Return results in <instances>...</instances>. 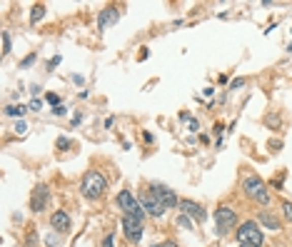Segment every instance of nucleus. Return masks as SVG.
Returning a JSON list of instances; mask_svg holds the SVG:
<instances>
[{
  "mask_svg": "<svg viewBox=\"0 0 292 247\" xmlns=\"http://www.w3.org/2000/svg\"><path fill=\"white\" fill-rule=\"evenodd\" d=\"M45 102H50L53 108H58V105H62L60 95H55V93H45Z\"/></svg>",
  "mask_w": 292,
  "mask_h": 247,
  "instance_id": "aec40b11",
  "label": "nucleus"
},
{
  "mask_svg": "<svg viewBox=\"0 0 292 247\" xmlns=\"http://www.w3.org/2000/svg\"><path fill=\"white\" fill-rule=\"evenodd\" d=\"M152 247H177V242H173V240H165V242H157V245Z\"/></svg>",
  "mask_w": 292,
  "mask_h": 247,
  "instance_id": "473e14b6",
  "label": "nucleus"
},
{
  "mask_svg": "<svg viewBox=\"0 0 292 247\" xmlns=\"http://www.w3.org/2000/svg\"><path fill=\"white\" fill-rule=\"evenodd\" d=\"M60 242V237H58V232H55V230H53V232H50V235H48V237H45V245L48 247H55Z\"/></svg>",
  "mask_w": 292,
  "mask_h": 247,
  "instance_id": "b1692460",
  "label": "nucleus"
},
{
  "mask_svg": "<svg viewBox=\"0 0 292 247\" xmlns=\"http://www.w3.org/2000/svg\"><path fill=\"white\" fill-rule=\"evenodd\" d=\"M28 110H30V108H25V105H20V102H18V105H5V110H3V113H5L8 118H18V120H23V115H25Z\"/></svg>",
  "mask_w": 292,
  "mask_h": 247,
  "instance_id": "4468645a",
  "label": "nucleus"
},
{
  "mask_svg": "<svg viewBox=\"0 0 292 247\" xmlns=\"http://www.w3.org/2000/svg\"><path fill=\"white\" fill-rule=\"evenodd\" d=\"M240 88H245V78H235L230 83V90H240Z\"/></svg>",
  "mask_w": 292,
  "mask_h": 247,
  "instance_id": "bb28decb",
  "label": "nucleus"
},
{
  "mask_svg": "<svg viewBox=\"0 0 292 247\" xmlns=\"http://www.w3.org/2000/svg\"><path fill=\"white\" fill-rule=\"evenodd\" d=\"M282 215H285V220L292 225V202L290 200H282Z\"/></svg>",
  "mask_w": 292,
  "mask_h": 247,
  "instance_id": "6ab92c4d",
  "label": "nucleus"
},
{
  "mask_svg": "<svg viewBox=\"0 0 292 247\" xmlns=\"http://www.w3.org/2000/svg\"><path fill=\"white\" fill-rule=\"evenodd\" d=\"M35 242H38V235L30 230V235H28V247H35Z\"/></svg>",
  "mask_w": 292,
  "mask_h": 247,
  "instance_id": "2f4dec72",
  "label": "nucleus"
},
{
  "mask_svg": "<svg viewBox=\"0 0 292 247\" xmlns=\"http://www.w3.org/2000/svg\"><path fill=\"white\" fill-rule=\"evenodd\" d=\"M105 190H108V180H105V175H103L100 170H88V172L83 175L80 192H83L85 200H90V202L100 200V197L105 195Z\"/></svg>",
  "mask_w": 292,
  "mask_h": 247,
  "instance_id": "f257e3e1",
  "label": "nucleus"
},
{
  "mask_svg": "<svg viewBox=\"0 0 292 247\" xmlns=\"http://www.w3.org/2000/svg\"><path fill=\"white\" fill-rule=\"evenodd\" d=\"M187 125H190V132H198V130H200V120H198V118H190Z\"/></svg>",
  "mask_w": 292,
  "mask_h": 247,
  "instance_id": "c85d7f7f",
  "label": "nucleus"
},
{
  "mask_svg": "<svg viewBox=\"0 0 292 247\" xmlns=\"http://www.w3.org/2000/svg\"><path fill=\"white\" fill-rule=\"evenodd\" d=\"M182 215H187L190 220H195L198 225H203L205 220H207V210H205L200 202H195V200H187V197H182L180 200V207H177Z\"/></svg>",
  "mask_w": 292,
  "mask_h": 247,
  "instance_id": "1a4fd4ad",
  "label": "nucleus"
},
{
  "mask_svg": "<svg viewBox=\"0 0 292 247\" xmlns=\"http://www.w3.org/2000/svg\"><path fill=\"white\" fill-rule=\"evenodd\" d=\"M117 20H120V10H117L115 5H108V8H103V10H100V15H98V30L105 32L108 28L117 25Z\"/></svg>",
  "mask_w": 292,
  "mask_h": 247,
  "instance_id": "9d476101",
  "label": "nucleus"
},
{
  "mask_svg": "<svg viewBox=\"0 0 292 247\" xmlns=\"http://www.w3.org/2000/svg\"><path fill=\"white\" fill-rule=\"evenodd\" d=\"M25 132H28V123H25V120H18V123H15V135H25Z\"/></svg>",
  "mask_w": 292,
  "mask_h": 247,
  "instance_id": "393cba45",
  "label": "nucleus"
},
{
  "mask_svg": "<svg viewBox=\"0 0 292 247\" xmlns=\"http://www.w3.org/2000/svg\"><path fill=\"white\" fill-rule=\"evenodd\" d=\"M35 60H38V53H30V55H25V58L20 60V67L25 70V67H30V65H33Z\"/></svg>",
  "mask_w": 292,
  "mask_h": 247,
  "instance_id": "4be33fe9",
  "label": "nucleus"
},
{
  "mask_svg": "<svg viewBox=\"0 0 292 247\" xmlns=\"http://www.w3.org/2000/svg\"><path fill=\"white\" fill-rule=\"evenodd\" d=\"M60 62H62V55H53V58L48 60V65H45V67H48V73H53V70L58 67Z\"/></svg>",
  "mask_w": 292,
  "mask_h": 247,
  "instance_id": "412c9836",
  "label": "nucleus"
},
{
  "mask_svg": "<svg viewBox=\"0 0 292 247\" xmlns=\"http://www.w3.org/2000/svg\"><path fill=\"white\" fill-rule=\"evenodd\" d=\"M117 207L122 210V215H127V217H135V220H140V222H145V217L147 213L143 210V205H140V200L130 192V190H120L117 192Z\"/></svg>",
  "mask_w": 292,
  "mask_h": 247,
  "instance_id": "20e7f679",
  "label": "nucleus"
},
{
  "mask_svg": "<svg viewBox=\"0 0 292 247\" xmlns=\"http://www.w3.org/2000/svg\"><path fill=\"white\" fill-rule=\"evenodd\" d=\"M175 225L177 227H182V230H192V220H190L187 215H182V213L175 217Z\"/></svg>",
  "mask_w": 292,
  "mask_h": 247,
  "instance_id": "f3484780",
  "label": "nucleus"
},
{
  "mask_svg": "<svg viewBox=\"0 0 292 247\" xmlns=\"http://www.w3.org/2000/svg\"><path fill=\"white\" fill-rule=\"evenodd\" d=\"M212 130H215V137H217V148H220V135H222V130H225V127H222L220 123H215V127H212Z\"/></svg>",
  "mask_w": 292,
  "mask_h": 247,
  "instance_id": "c756f323",
  "label": "nucleus"
},
{
  "mask_svg": "<svg viewBox=\"0 0 292 247\" xmlns=\"http://www.w3.org/2000/svg\"><path fill=\"white\" fill-rule=\"evenodd\" d=\"M147 190L155 195V200L165 207V210H173V207H180V197H177L175 190H170L168 185H163V183H150Z\"/></svg>",
  "mask_w": 292,
  "mask_h": 247,
  "instance_id": "423d86ee",
  "label": "nucleus"
},
{
  "mask_svg": "<svg viewBox=\"0 0 292 247\" xmlns=\"http://www.w3.org/2000/svg\"><path fill=\"white\" fill-rule=\"evenodd\" d=\"M113 123H115V118L110 115V118H105V127H113Z\"/></svg>",
  "mask_w": 292,
  "mask_h": 247,
  "instance_id": "e433bc0d",
  "label": "nucleus"
},
{
  "mask_svg": "<svg viewBox=\"0 0 292 247\" xmlns=\"http://www.w3.org/2000/svg\"><path fill=\"white\" fill-rule=\"evenodd\" d=\"M70 148H73V140H70V137L60 135L58 140H55V150H70Z\"/></svg>",
  "mask_w": 292,
  "mask_h": 247,
  "instance_id": "a211bd4d",
  "label": "nucleus"
},
{
  "mask_svg": "<svg viewBox=\"0 0 292 247\" xmlns=\"http://www.w3.org/2000/svg\"><path fill=\"white\" fill-rule=\"evenodd\" d=\"M43 18H45V5L43 3L33 5V10H30V25H38Z\"/></svg>",
  "mask_w": 292,
  "mask_h": 247,
  "instance_id": "2eb2a0df",
  "label": "nucleus"
},
{
  "mask_svg": "<svg viewBox=\"0 0 292 247\" xmlns=\"http://www.w3.org/2000/svg\"><path fill=\"white\" fill-rule=\"evenodd\" d=\"M48 202H50V187L45 183H38L30 192V210L38 215V213H43L48 207Z\"/></svg>",
  "mask_w": 292,
  "mask_h": 247,
  "instance_id": "6e6552de",
  "label": "nucleus"
},
{
  "mask_svg": "<svg viewBox=\"0 0 292 247\" xmlns=\"http://www.w3.org/2000/svg\"><path fill=\"white\" fill-rule=\"evenodd\" d=\"M120 227H122V235H125V240H127L130 245H140V240H143V235H145V227H143V222H140V220L122 215Z\"/></svg>",
  "mask_w": 292,
  "mask_h": 247,
  "instance_id": "0eeeda50",
  "label": "nucleus"
},
{
  "mask_svg": "<svg viewBox=\"0 0 292 247\" xmlns=\"http://www.w3.org/2000/svg\"><path fill=\"white\" fill-rule=\"evenodd\" d=\"M70 80H73V83H78V85H83V83H85V78H83V75H70Z\"/></svg>",
  "mask_w": 292,
  "mask_h": 247,
  "instance_id": "72a5a7b5",
  "label": "nucleus"
},
{
  "mask_svg": "<svg viewBox=\"0 0 292 247\" xmlns=\"http://www.w3.org/2000/svg\"><path fill=\"white\" fill-rule=\"evenodd\" d=\"M53 115H55V118H62V115H68V108H65V105H58V108H53Z\"/></svg>",
  "mask_w": 292,
  "mask_h": 247,
  "instance_id": "cd10ccee",
  "label": "nucleus"
},
{
  "mask_svg": "<svg viewBox=\"0 0 292 247\" xmlns=\"http://www.w3.org/2000/svg\"><path fill=\"white\" fill-rule=\"evenodd\" d=\"M263 242H265V232H263V227H260V222L245 220V222L237 227V245L263 247Z\"/></svg>",
  "mask_w": 292,
  "mask_h": 247,
  "instance_id": "7ed1b4c3",
  "label": "nucleus"
},
{
  "mask_svg": "<svg viewBox=\"0 0 292 247\" xmlns=\"http://www.w3.org/2000/svg\"><path fill=\"white\" fill-rule=\"evenodd\" d=\"M235 227H237V213L230 205H220L215 210V235L217 237H228Z\"/></svg>",
  "mask_w": 292,
  "mask_h": 247,
  "instance_id": "39448f33",
  "label": "nucleus"
},
{
  "mask_svg": "<svg viewBox=\"0 0 292 247\" xmlns=\"http://www.w3.org/2000/svg\"><path fill=\"white\" fill-rule=\"evenodd\" d=\"M140 205H143V210H145L150 217H163L165 215V207L155 200V195H152L150 190H145V192L140 195Z\"/></svg>",
  "mask_w": 292,
  "mask_h": 247,
  "instance_id": "9b49d317",
  "label": "nucleus"
},
{
  "mask_svg": "<svg viewBox=\"0 0 292 247\" xmlns=\"http://www.w3.org/2000/svg\"><path fill=\"white\" fill-rule=\"evenodd\" d=\"M257 222H260V227L270 230V232H280V230H282L280 217L275 215V213H270V210H263V213L257 215Z\"/></svg>",
  "mask_w": 292,
  "mask_h": 247,
  "instance_id": "ddd939ff",
  "label": "nucleus"
},
{
  "mask_svg": "<svg viewBox=\"0 0 292 247\" xmlns=\"http://www.w3.org/2000/svg\"><path fill=\"white\" fill-rule=\"evenodd\" d=\"M43 105H45V102H43V100H40V97H33V100H30V110H33V113H40V110H43Z\"/></svg>",
  "mask_w": 292,
  "mask_h": 247,
  "instance_id": "5701e85b",
  "label": "nucleus"
},
{
  "mask_svg": "<svg viewBox=\"0 0 292 247\" xmlns=\"http://www.w3.org/2000/svg\"><path fill=\"white\" fill-rule=\"evenodd\" d=\"M237 247H245V245H237Z\"/></svg>",
  "mask_w": 292,
  "mask_h": 247,
  "instance_id": "4c0bfd02",
  "label": "nucleus"
},
{
  "mask_svg": "<svg viewBox=\"0 0 292 247\" xmlns=\"http://www.w3.org/2000/svg\"><path fill=\"white\" fill-rule=\"evenodd\" d=\"M242 192H245V197H250V200H255V202H260V205H270V190H267L263 178L255 175V172L245 175Z\"/></svg>",
  "mask_w": 292,
  "mask_h": 247,
  "instance_id": "f03ea898",
  "label": "nucleus"
},
{
  "mask_svg": "<svg viewBox=\"0 0 292 247\" xmlns=\"http://www.w3.org/2000/svg\"><path fill=\"white\" fill-rule=\"evenodd\" d=\"M143 140H145L147 145H150V143H152V140H155V137H152V132H147V130H145V132H143Z\"/></svg>",
  "mask_w": 292,
  "mask_h": 247,
  "instance_id": "f704fd0d",
  "label": "nucleus"
},
{
  "mask_svg": "<svg viewBox=\"0 0 292 247\" xmlns=\"http://www.w3.org/2000/svg\"><path fill=\"white\" fill-rule=\"evenodd\" d=\"M50 227H53L55 232H70L73 220H70V215H68L65 210H55V213L50 215Z\"/></svg>",
  "mask_w": 292,
  "mask_h": 247,
  "instance_id": "f8f14e48",
  "label": "nucleus"
},
{
  "mask_svg": "<svg viewBox=\"0 0 292 247\" xmlns=\"http://www.w3.org/2000/svg\"><path fill=\"white\" fill-rule=\"evenodd\" d=\"M83 118H85L83 113H75V115L70 118V123H73V125H80V123H83Z\"/></svg>",
  "mask_w": 292,
  "mask_h": 247,
  "instance_id": "7c9ffc66",
  "label": "nucleus"
},
{
  "mask_svg": "<svg viewBox=\"0 0 292 247\" xmlns=\"http://www.w3.org/2000/svg\"><path fill=\"white\" fill-rule=\"evenodd\" d=\"M0 38H3V58H8V55H10V50H13V43H10V32L3 30V32H0Z\"/></svg>",
  "mask_w": 292,
  "mask_h": 247,
  "instance_id": "dca6fc26",
  "label": "nucleus"
},
{
  "mask_svg": "<svg viewBox=\"0 0 292 247\" xmlns=\"http://www.w3.org/2000/svg\"><path fill=\"white\" fill-rule=\"evenodd\" d=\"M203 95H205V97H212V95H215V88H205Z\"/></svg>",
  "mask_w": 292,
  "mask_h": 247,
  "instance_id": "c9c22d12",
  "label": "nucleus"
},
{
  "mask_svg": "<svg viewBox=\"0 0 292 247\" xmlns=\"http://www.w3.org/2000/svg\"><path fill=\"white\" fill-rule=\"evenodd\" d=\"M100 247H115V232L105 235V237H103V245H100Z\"/></svg>",
  "mask_w": 292,
  "mask_h": 247,
  "instance_id": "a878e982",
  "label": "nucleus"
}]
</instances>
